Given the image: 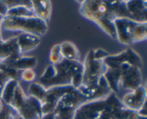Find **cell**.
Returning a JSON list of instances; mask_svg holds the SVG:
<instances>
[{
  "mask_svg": "<svg viewBox=\"0 0 147 119\" xmlns=\"http://www.w3.org/2000/svg\"><path fill=\"white\" fill-rule=\"evenodd\" d=\"M83 64L63 59L56 64L45 68L40 77V85L46 89L59 86L71 85L77 89L83 81Z\"/></svg>",
  "mask_w": 147,
  "mask_h": 119,
  "instance_id": "obj_1",
  "label": "cell"
},
{
  "mask_svg": "<svg viewBox=\"0 0 147 119\" xmlns=\"http://www.w3.org/2000/svg\"><path fill=\"white\" fill-rule=\"evenodd\" d=\"M80 12L85 18L96 23L111 38L116 39L115 18L109 1L86 0L80 4Z\"/></svg>",
  "mask_w": 147,
  "mask_h": 119,
  "instance_id": "obj_2",
  "label": "cell"
},
{
  "mask_svg": "<svg viewBox=\"0 0 147 119\" xmlns=\"http://www.w3.org/2000/svg\"><path fill=\"white\" fill-rule=\"evenodd\" d=\"M116 39L121 43L131 46L147 38V23H138L128 18H116L114 21Z\"/></svg>",
  "mask_w": 147,
  "mask_h": 119,
  "instance_id": "obj_3",
  "label": "cell"
},
{
  "mask_svg": "<svg viewBox=\"0 0 147 119\" xmlns=\"http://www.w3.org/2000/svg\"><path fill=\"white\" fill-rule=\"evenodd\" d=\"M1 27L9 31L22 32V33L41 37L47 33L48 24L36 17H3Z\"/></svg>",
  "mask_w": 147,
  "mask_h": 119,
  "instance_id": "obj_4",
  "label": "cell"
},
{
  "mask_svg": "<svg viewBox=\"0 0 147 119\" xmlns=\"http://www.w3.org/2000/svg\"><path fill=\"white\" fill-rule=\"evenodd\" d=\"M10 105L17 111L20 116L23 119H40L42 116L40 101L30 95L27 96L20 83L16 88Z\"/></svg>",
  "mask_w": 147,
  "mask_h": 119,
  "instance_id": "obj_5",
  "label": "cell"
},
{
  "mask_svg": "<svg viewBox=\"0 0 147 119\" xmlns=\"http://www.w3.org/2000/svg\"><path fill=\"white\" fill-rule=\"evenodd\" d=\"M83 81L81 85L83 86L96 84L104 75L107 69L103 63V60L95 58L92 50L88 53L83 63Z\"/></svg>",
  "mask_w": 147,
  "mask_h": 119,
  "instance_id": "obj_6",
  "label": "cell"
},
{
  "mask_svg": "<svg viewBox=\"0 0 147 119\" xmlns=\"http://www.w3.org/2000/svg\"><path fill=\"white\" fill-rule=\"evenodd\" d=\"M103 63L106 68L109 69H118L125 63H128L141 69L143 66L142 57L137 52L131 49H127L116 55H109L103 59Z\"/></svg>",
  "mask_w": 147,
  "mask_h": 119,
  "instance_id": "obj_7",
  "label": "cell"
},
{
  "mask_svg": "<svg viewBox=\"0 0 147 119\" xmlns=\"http://www.w3.org/2000/svg\"><path fill=\"white\" fill-rule=\"evenodd\" d=\"M118 69L121 71L120 84L121 87L123 89L133 91L142 86V76L141 69L125 63Z\"/></svg>",
  "mask_w": 147,
  "mask_h": 119,
  "instance_id": "obj_8",
  "label": "cell"
},
{
  "mask_svg": "<svg viewBox=\"0 0 147 119\" xmlns=\"http://www.w3.org/2000/svg\"><path fill=\"white\" fill-rule=\"evenodd\" d=\"M76 88L71 85L59 86L47 89L46 95L41 102L42 116L50 114L55 109L57 103L65 94L71 92Z\"/></svg>",
  "mask_w": 147,
  "mask_h": 119,
  "instance_id": "obj_9",
  "label": "cell"
},
{
  "mask_svg": "<svg viewBox=\"0 0 147 119\" xmlns=\"http://www.w3.org/2000/svg\"><path fill=\"white\" fill-rule=\"evenodd\" d=\"M77 90L88 101L103 99L112 92L103 76L96 84L89 86L80 85Z\"/></svg>",
  "mask_w": 147,
  "mask_h": 119,
  "instance_id": "obj_10",
  "label": "cell"
},
{
  "mask_svg": "<svg viewBox=\"0 0 147 119\" xmlns=\"http://www.w3.org/2000/svg\"><path fill=\"white\" fill-rule=\"evenodd\" d=\"M126 108L138 112L146 104V90L142 85L135 90L124 95L121 101Z\"/></svg>",
  "mask_w": 147,
  "mask_h": 119,
  "instance_id": "obj_11",
  "label": "cell"
},
{
  "mask_svg": "<svg viewBox=\"0 0 147 119\" xmlns=\"http://www.w3.org/2000/svg\"><path fill=\"white\" fill-rule=\"evenodd\" d=\"M1 62L18 72L21 70L32 69L35 67L37 63V59L34 56H24L22 55L9 58Z\"/></svg>",
  "mask_w": 147,
  "mask_h": 119,
  "instance_id": "obj_12",
  "label": "cell"
},
{
  "mask_svg": "<svg viewBox=\"0 0 147 119\" xmlns=\"http://www.w3.org/2000/svg\"><path fill=\"white\" fill-rule=\"evenodd\" d=\"M131 20L138 23H147L146 1H126Z\"/></svg>",
  "mask_w": 147,
  "mask_h": 119,
  "instance_id": "obj_13",
  "label": "cell"
},
{
  "mask_svg": "<svg viewBox=\"0 0 147 119\" xmlns=\"http://www.w3.org/2000/svg\"><path fill=\"white\" fill-rule=\"evenodd\" d=\"M32 10L34 16L48 24L52 13L51 1L47 0L31 1Z\"/></svg>",
  "mask_w": 147,
  "mask_h": 119,
  "instance_id": "obj_14",
  "label": "cell"
},
{
  "mask_svg": "<svg viewBox=\"0 0 147 119\" xmlns=\"http://www.w3.org/2000/svg\"><path fill=\"white\" fill-rule=\"evenodd\" d=\"M17 42L20 54L27 53L35 49L40 44V38L33 35L22 33L17 36Z\"/></svg>",
  "mask_w": 147,
  "mask_h": 119,
  "instance_id": "obj_15",
  "label": "cell"
},
{
  "mask_svg": "<svg viewBox=\"0 0 147 119\" xmlns=\"http://www.w3.org/2000/svg\"><path fill=\"white\" fill-rule=\"evenodd\" d=\"M20 55L21 54L17 45V37L11 38L8 40H3L0 43V61H4L9 58Z\"/></svg>",
  "mask_w": 147,
  "mask_h": 119,
  "instance_id": "obj_16",
  "label": "cell"
},
{
  "mask_svg": "<svg viewBox=\"0 0 147 119\" xmlns=\"http://www.w3.org/2000/svg\"><path fill=\"white\" fill-rule=\"evenodd\" d=\"M103 77L111 92L115 94L119 92L121 88V71L119 69L107 68Z\"/></svg>",
  "mask_w": 147,
  "mask_h": 119,
  "instance_id": "obj_17",
  "label": "cell"
},
{
  "mask_svg": "<svg viewBox=\"0 0 147 119\" xmlns=\"http://www.w3.org/2000/svg\"><path fill=\"white\" fill-rule=\"evenodd\" d=\"M75 111L76 110L57 103L53 112L43 115L40 119H73Z\"/></svg>",
  "mask_w": 147,
  "mask_h": 119,
  "instance_id": "obj_18",
  "label": "cell"
},
{
  "mask_svg": "<svg viewBox=\"0 0 147 119\" xmlns=\"http://www.w3.org/2000/svg\"><path fill=\"white\" fill-rule=\"evenodd\" d=\"M19 72L0 61V98L6 83L11 79L17 80Z\"/></svg>",
  "mask_w": 147,
  "mask_h": 119,
  "instance_id": "obj_19",
  "label": "cell"
},
{
  "mask_svg": "<svg viewBox=\"0 0 147 119\" xmlns=\"http://www.w3.org/2000/svg\"><path fill=\"white\" fill-rule=\"evenodd\" d=\"M60 53L63 59L70 62H79L80 53L76 45L72 42L66 41L60 44Z\"/></svg>",
  "mask_w": 147,
  "mask_h": 119,
  "instance_id": "obj_20",
  "label": "cell"
},
{
  "mask_svg": "<svg viewBox=\"0 0 147 119\" xmlns=\"http://www.w3.org/2000/svg\"><path fill=\"white\" fill-rule=\"evenodd\" d=\"M19 82L16 79H11L6 83L2 92L1 95L0 99L7 105H10L14 98V92L17 86L18 85Z\"/></svg>",
  "mask_w": 147,
  "mask_h": 119,
  "instance_id": "obj_21",
  "label": "cell"
},
{
  "mask_svg": "<svg viewBox=\"0 0 147 119\" xmlns=\"http://www.w3.org/2000/svg\"><path fill=\"white\" fill-rule=\"evenodd\" d=\"M6 16L14 17H35L32 9L24 5H20L11 7L8 10Z\"/></svg>",
  "mask_w": 147,
  "mask_h": 119,
  "instance_id": "obj_22",
  "label": "cell"
},
{
  "mask_svg": "<svg viewBox=\"0 0 147 119\" xmlns=\"http://www.w3.org/2000/svg\"><path fill=\"white\" fill-rule=\"evenodd\" d=\"M46 92H47V89L40 83L34 82V83H32L29 87V95L35 98L36 99L40 101V103L43 101L45 97Z\"/></svg>",
  "mask_w": 147,
  "mask_h": 119,
  "instance_id": "obj_23",
  "label": "cell"
},
{
  "mask_svg": "<svg viewBox=\"0 0 147 119\" xmlns=\"http://www.w3.org/2000/svg\"><path fill=\"white\" fill-rule=\"evenodd\" d=\"M19 117L20 115L12 106L4 104L2 109L0 111V119H17Z\"/></svg>",
  "mask_w": 147,
  "mask_h": 119,
  "instance_id": "obj_24",
  "label": "cell"
},
{
  "mask_svg": "<svg viewBox=\"0 0 147 119\" xmlns=\"http://www.w3.org/2000/svg\"><path fill=\"white\" fill-rule=\"evenodd\" d=\"M61 53H60V44H57L52 48L50 51V56H49V60H50L51 64L54 65L59 63L63 60Z\"/></svg>",
  "mask_w": 147,
  "mask_h": 119,
  "instance_id": "obj_25",
  "label": "cell"
},
{
  "mask_svg": "<svg viewBox=\"0 0 147 119\" xmlns=\"http://www.w3.org/2000/svg\"><path fill=\"white\" fill-rule=\"evenodd\" d=\"M137 116V112L128 109L124 107L116 114V119H136Z\"/></svg>",
  "mask_w": 147,
  "mask_h": 119,
  "instance_id": "obj_26",
  "label": "cell"
},
{
  "mask_svg": "<svg viewBox=\"0 0 147 119\" xmlns=\"http://www.w3.org/2000/svg\"><path fill=\"white\" fill-rule=\"evenodd\" d=\"M21 78L24 82H32L36 79V73L32 69L24 70L21 74Z\"/></svg>",
  "mask_w": 147,
  "mask_h": 119,
  "instance_id": "obj_27",
  "label": "cell"
},
{
  "mask_svg": "<svg viewBox=\"0 0 147 119\" xmlns=\"http://www.w3.org/2000/svg\"><path fill=\"white\" fill-rule=\"evenodd\" d=\"M8 10L9 7H7L4 1H0V16L5 17Z\"/></svg>",
  "mask_w": 147,
  "mask_h": 119,
  "instance_id": "obj_28",
  "label": "cell"
},
{
  "mask_svg": "<svg viewBox=\"0 0 147 119\" xmlns=\"http://www.w3.org/2000/svg\"><path fill=\"white\" fill-rule=\"evenodd\" d=\"M136 119H147V116H139L138 114V116Z\"/></svg>",
  "mask_w": 147,
  "mask_h": 119,
  "instance_id": "obj_29",
  "label": "cell"
},
{
  "mask_svg": "<svg viewBox=\"0 0 147 119\" xmlns=\"http://www.w3.org/2000/svg\"><path fill=\"white\" fill-rule=\"evenodd\" d=\"M17 119H23V118H22V117H20H20H19V118H17Z\"/></svg>",
  "mask_w": 147,
  "mask_h": 119,
  "instance_id": "obj_30",
  "label": "cell"
}]
</instances>
